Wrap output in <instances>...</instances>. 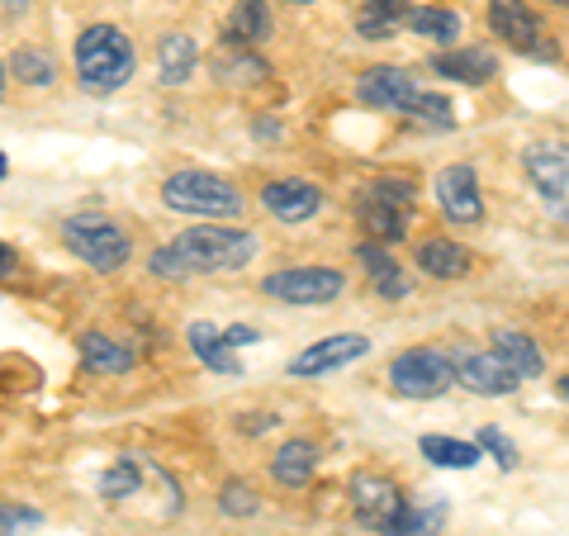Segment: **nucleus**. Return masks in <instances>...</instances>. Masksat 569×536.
<instances>
[{
    "label": "nucleus",
    "instance_id": "19",
    "mask_svg": "<svg viewBox=\"0 0 569 536\" xmlns=\"http://www.w3.org/2000/svg\"><path fill=\"white\" fill-rule=\"evenodd\" d=\"M418 266H422V276L460 280V276L470 271V252L460 242H451V238H432V242L418 247Z\"/></svg>",
    "mask_w": 569,
    "mask_h": 536
},
{
    "label": "nucleus",
    "instance_id": "18",
    "mask_svg": "<svg viewBox=\"0 0 569 536\" xmlns=\"http://www.w3.org/2000/svg\"><path fill=\"white\" fill-rule=\"evenodd\" d=\"M313 466H318V446L305 441V437H295V441H284L276 451L271 475L280 479V485H290V489H305L313 479Z\"/></svg>",
    "mask_w": 569,
    "mask_h": 536
},
{
    "label": "nucleus",
    "instance_id": "14",
    "mask_svg": "<svg viewBox=\"0 0 569 536\" xmlns=\"http://www.w3.org/2000/svg\"><path fill=\"white\" fill-rule=\"evenodd\" d=\"M261 205L271 209V219H280V224H305L318 214V205H323V190L313 181H271L261 190Z\"/></svg>",
    "mask_w": 569,
    "mask_h": 536
},
{
    "label": "nucleus",
    "instance_id": "23",
    "mask_svg": "<svg viewBox=\"0 0 569 536\" xmlns=\"http://www.w3.org/2000/svg\"><path fill=\"white\" fill-rule=\"evenodd\" d=\"M228 39L242 48L271 39V10H266V0H238L233 14H228Z\"/></svg>",
    "mask_w": 569,
    "mask_h": 536
},
{
    "label": "nucleus",
    "instance_id": "37",
    "mask_svg": "<svg viewBox=\"0 0 569 536\" xmlns=\"http://www.w3.org/2000/svg\"><path fill=\"white\" fill-rule=\"evenodd\" d=\"M223 343H228V347H247V343H257V328H228Z\"/></svg>",
    "mask_w": 569,
    "mask_h": 536
},
{
    "label": "nucleus",
    "instance_id": "20",
    "mask_svg": "<svg viewBox=\"0 0 569 536\" xmlns=\"http://www.w3.org/2000/svg\"><path fill=\"white\" fill-rule=\"evenodd\" d=\"M194 62H200V48H194L190 33H167L162 48H157V71H162L167 86H186L194 77Z\"/></svg>",
    "mask_w": 569,
    "mask_h": 536
},
{
    "label": "nucleus",
    "instance_id": "22",
    "mask_svg": "<svg viewBox=\"0 0 569 536\" xmlns=\"http://www.w3.org/2000/svg\"><path fill=\"white\" fill-rule=\"evenodd\" d=\"M493 351L503 356V361L518 370V380H537V375L546 370V361H541V347L531 343L527 332H493Z\"/></svg>",
    "mask_w": 569,
    "mask_h": 536
},
{
    "label": "nucleus",
    "instance_id": "6",
    "mask_svg": "<svg viewBox=\"0 0 569 536\" xmlns=\"http://www.w3.org/2000/svg\"><path fill=\"white\" fill-rule=\"evenodd\" d=\"M389 385H395L403 399H441L456 385L451 356L437 347H408L389 361Z\"/></svg>",
    "mask_w": 569,
    "mask_h": 536
},
{
    "label": "nucleus",
    "instance_id": "11",
    "mask_svg": "<svg viewBox=\"0 0 569 536\" xmlns=\"http://www.w3.org/2000/svg\"><path fill=\"white\" fill-rule=\"evenodd\" d=\"M366 351H370V337L337 332V337H323V343H313V347L299 351L290 361V375H299V380H318V375H328V370H342L351 361H361Z\"/></svg>",
    "mask_w": 569,
    "mask_h": 536
},
{
    "label": "nucleus",
    "instance_id": "16",
    "mask_svg": "<svg viewBox=\"0 0 569 536\" xmlns=\"http://www.w3.org/2000/svg\"><path fill=\"white\" fill-rule=\"evenodd\" d=\"M432 71L437 77H451V81H466V86H485V81H493L498 62L489 48H456V52L432 58Z\"/></svg>",
    "mask_w": 569,
    "mask_h": 536
},
{
    "label": "nucleus",
    "instance_id": "40",
    "mask_svg": "<svg viewBox=\"0 0 569 536\" xmlns=\"http://www.w3.org/2000/svg\"><path fill=\"white\" fill-rule=\"evenodd\" d=\"M560 395H565V399H569V375H565V380H560Z\"/></svg>",
    "mask_w": 569,
    "mask_h": 536
},
{
    "label": "nucleus",
    "instance_id": "9",
    "mask_svg": "<svg viewBox=\"0 0 569 536\" xmlns=\"http://www.w3.org/2000/svg\"><path fill=\"white\" fill-rule=\"evenodd\" d=\"M451 370H456V385H466V389H475V395H485V399H503V395H512V389L522 385L518 370H512L493 347L451 356Z\"/></svg>",
    "mask_w": 569,
    "mask_h": 536
},
{
    "label": "nucleus",
    "instance_id": "35",
    "mask_svg": "<svg viewBox=\"0 0 569 536\" xmlns=\"http://www.w3.org/2000/svg\"><path fill=\"white\" fill-rule=\"evenodd\" d=\"M152 276H162V280H167V276H171V280H181V276H190V271H186V261L176 257L171 247H157V252H152Z\"/></svg>",
    "mask_w": 569,
    "mask_h": 536
},
{
    "label": "nucleus",
    "instance_id": "5",
    "mask_svg": "<svg viewBox=\"0 0 569 536\" xmlns=\"http://www.w3.org/2000/svg\"><path fill=\"white\" fill-rule=\"evenodd\" d=\"M62 242H67L71 257L96 266V271H119V266L129 261V252H133V242L123 238V228L114 219H91V214L67 219L62 224Z\"/></svg>",
    "mask_w": 569,
    "mask_h": 536
},
{
    "label": "nucleus",
    "instance_id": "32",
    "mask_svg": "<svg viewBox=\"0 0 569 536\" xmlns=\"http://www.w3.org/2000/svg\"><path fill=\"white\" fill-rule=\"evenodd\" d=\"M408 115L422 119V123H437V129H451V123H456V119H451V100H447V96H432V91H422Z\"/></svg>",
    "mask_w": 569,
    "mask_h": 536
},
{
    "label": "nucleus",
    "instance_id": "1",
    "mask_svg": "<svg viewBox=\"0 0 569 536\" xmlns=\"http://www.w3.org/2000/svg\"><path fill=\"white\" fill-rule=\"evenodd\" d=\"M133 43L123 39L114 24H96L77 39V71L86 91H119L123 81L133 77Z\"/></svg>",
    "mask_w": 569,
    "mask_h": 536
},
{
    "label": "nucleus",
    "instance_id": "28",
    "mask_svg": "<svg viewBox=\"0 0 569 536\" xmlns=\"http://www.w3.org/2000/svg\"><path fill=\"white\" fill-rule=\"evenodd\" d=\"M441 523H447V508H441V504H432V508H413V504H408L389 536H432Z\"/></svg>",
    "mask_w": 569,
    "mask_h": 536
},
{
    "label": "nucleus",
    "instance_id": "30",
    "mask_svg": "<svg viewBox=\"0 0 569 536\" xmlns=\"http://www.w3.org/2000/svg\"><path fill=\"white\" fill-rule=\"evenodd\" d=\"M100 494H104V498H114V504H119V498H129V494H138V466H133V456L104 470Z\"/></svg>",
    "mask_w": 569,
    "mask_h": 536
},
{
    "label": "nucleus",
    "instance_id": "41",
    "mask_svg": "<svg viewBox=\"0 0 569 536\" xmlns=\"http://www.w3.org/2000/svg\"><path fill=\"white\" fill-rule=\"evenodd\" d=\"M0 96H6V71H0Z\"/></svg>",
    "mask_w": 569,
    "mask_h": 536
},
{
    "label": "nucleus",
    "instance_id": "2",
    "mask_svg": "<svg viewBox=\"0 0 569 536\" xmlns=\"http://www.w3.org/2000/svg\"><path fill=\"white\" fill-rule=\"evenodd\" d=\"M171 252L186 261V271H242L257 257V238L242 228H186Z\"/></svg>",
    "mask_w": 569,
    "mask_h": 536
},
{
    "label": "nucleus",
    "instance_id": "36",
    "mask_svg": "<svg viewBox=\"0 0 569 536\" xmlns=\"http://www.w3.org/2000/svg\"><path fill=\"white\" fill-rule=\"evenodd\" d=\"M223 71L233 81H261L266 77V62L261 58H233V62H223Z\"/></svg>",
    "mask_w": 569,
    "mask_h": 536
},
{
    "label": "nucleus",
    "instance_id": "34",
    "mask_svg": "<svg viewBox=\"0 0 569 536\" xmlns=\"http://www.w3.org/2000/svg\"><path fill=\"white\" fill-rule=\"evenodd\" d=\"M39 523H43V513H33V508H14V504L0 508V536H20V532L39 527Z\"/></svg>",
    "mask_w": 569,
    "mask_h": 536
},
{
    "label": "nucleus",
    "instance_id": "39",
    "mask_svg": "<svg viewBox=\"0 0 569 536\" xmlns=\"http://www.w3.org/2000/svg\"><path fill=\"white\" fill-rule=\"evenodd\" d=\"M6 171H10V162H6V152H0V181H6Z\"/></svg>",
    "mask_w": 569,
    "mask_h": 536
},
{
    "label": "nucleus",
    "instance_id": "13",
    "mask_svg": "<svg viewBox=\"0 0 569 536\" xmlns=\"http://www.w3.org/2000/svg\"><path fill=\"white\" fill-rule=\"evenodd\" d=\"M489 24L498 39H508L512 48H522V52H537V58H556V43H537L541 39V24H537V14H531L522 0H489Z\"/></svg>",
    "mask_w": 569,
    "mask_h": 536
},
{
    "label": "nucleus",
    "instance_id": "15",
    "mask_svg": "<svg viewBox=\"0 0 569 536\" xmlns=\"http://www.w3.org/2000/svg\"><path fill=\"white\" fill-rule=\"evenodd\" d=\"M522 167H527L531 186H537L546 200H560V195L569 190V152H560V148H527Z\"/></svg>",
    "mask_w": 569,
    "mask_h": 536
},
{
    "label": "nucleus",
    "instance_id": "31",
    "mask_svg": "<svg viewBox=\"0 0 569 536\" xmlns=\"http://www.w3.org/2000/svg\"><path fill=\"white\" fill-rule=\"evenodd\" d=\"M219 508H223L228 517H252V513L261 508V498L252 494V485H242V479H228L223 494H219Z\"/></svg>",
    "mask_w": 569,
    "mask_h": 536
},
{
    "label": "nucleus",
    "instance_id": "42",
    "mask_svg": "<svg viewBox=\"0 0 569 536\" xmlns=\"http://www.w3.org/2000/svg\"><path fill=\"white\" fill-rule=\"evenodd\" d=\"M290 6H313V0H290Z\"/></svg>",
    "mask_w": 569,
    "mask_h": 536
},
{
    "label": "nucleus",
    "instance_id": "27",
    "mask_svg": "<svg viewBox=\"0 0 569 536\" xmlns=\"http://www.w3.org/2000/svg\"><path fill=\"white\" fill-rule=\"evenodd\" d=\"M408 29L418 39H432V43H456L460 39V14L456 10H437V6H422L408 14Z\"/></svg>",
    "mask_w": 569,
    "mask_h": 536
},
{
    "label": "nucleus",
    "instance_id": "12",
    "mask_svg": "<svg viewBox=\"0 0 569 536\" xmlns=\"http://www.w3.org/2000/svg\"><path fill=\"white\" fill-rule=\"evenodd\" d=\"M437 200L447 209L451 224H479L485 219V195H479V176L475 167H447L437 176Z\"/></svg>",
    "mask_w": 569,
    "mask_h": 536
},
{
    "label": "nucleus",
    "instance_id": "29",
    "mask_svg": "<svg viewBox=\"0 0 569 536\" xmlns=\"http://www.w3.org/2000/svg\"><path fill=\"white\" fill-rule=\"evenodd\" d=\"M14 77H20V81H29V86H48L52 77H58V67H52V58H48V52H39V48H20V52H14Z\"/></svg>",
    "mask_w": 569,
    "mask_h": 536
},
{
    "label": "nucleus",
    "instance_id": "21",
    "mask_svg": "<svg viewBox=\"0 0 569 536\" xmlns=\"http://www.w3.org/2000/svg\"><path fill=\"white\" fill-rule=\"evenodd\" d=\"M356 257H361V266L370 271V280H376V290L385 299H403L408 295V276L399 271V261L389 257L380 242H361V247H356Z\"/></svg>",
    "mask_w": 569,
    "mask_h": 536
},
{
    "label": "nucleus",
    "instance_id": "17",
    "mask_svg": "<svg viewBox=\"0 0 569 536\" xmlns=\"http://www.w3.org/2000/svg\"><path fill=\"white\" fill-rule=\"evenodd\" d=\"M77 347H81V361L91 370H100V375H123V370H133V361H138L133 347H123V343H114V337H104V332H81Z\"/></svg>",
    "mask_w": 569,
    "mask_h": 536
},
{
    "label": "nucleus",
    "instance_id": "3",
    "mask_svg": "<svg viewBox=\"0 0 569 536\" xmlns=\"http://www.w3.org/2000/svg\"><path fill=\"white\" fill-rule=\"evenodd\" d=\"M162 200L176 214H194V219H228V214L242 209V195L223 181V176L209 171H176L167 176Z\"/></svg>",
    "mask_w": 569,
    "mask_h": 536
},
{
    "label": "nucleus",
    "instance_id": "25",
    "mask_svg": "<svg viewBox=\"0 0 569 536\" xmlns=\"http://www.w3.org/2000/svg\"><path fill=\"white\" fill-rule=\"evenodd\" d=\"M418 446H422V456L441 470H470V466H479V456H485L475 441H456V437H422Z\"/></svg>",
    "mask_w": 569,
    "mask_h": 536
},
{
    "label": "nucleus",
    "instance_id": "33",
    "mask_svg": "<svg viewBox=\"0 0 569 536\" xmlns=\"http://www.w3.org/2000/svg\"><path fill=\"white\" fill-rule=\"evenodd\" d=\"M475 446H479V451H489V456H493V460H498V466H503V470H512V466H518V446H512L503 433H498V427H485V433L475 437Z\"/></svg>",
    "mask_w": 569,
    "mask_h": 536
},
{
    "label": "nucleus",
    "instance_id": "10",
    "mask_svg": "<svg viewBox=\"0 0 569 536\" xmlns=\"http://www.w3.org/2000/svg\"><path fill=\"white\" fill-rule=\"evenodd\" d=\"M356 96L370 110H395V115H408L413 110V100L422 96L418 77H408L403 67H370L361 71V81H356Z\"/></svg>",
    "mask_w": 569,
    "mask_h": 536
},
{
    "label": "nucleus",
    "instance_id": "7",
    "mask_svg": "<svg viewBox=\"0 0 569 536\" xmlns=\"http://www.w3.org/2000/svg\"><path fill=\"white\" fill-rule=\"evenodd\" d=\"M342 271H328V266H290V271L266 276V295L299 304V309H313V304H328L342 295Z\"/></svg>",
    "mask_w": 569,
    "mask_h": 536
},
{
    "label": "nucleus",
    "instance_id": "4",
    "mask_svg": "<svg viewBox=\"0 0 569 536\" xmlns=\"http://www.w3.org/2000/svg\"><path fill=\"white\" fill-rule=\"evenodd\" d=\"M413 186L408 181H395V176H385V181H370L361 190V200H356V219L376 242H399L408 234V209H413Z\"/></svg>",
    "mask_w": 569,
    "mask_h": 536
},
{
    "label": "nucleus",
    "instance_id": "26",
    "mask_svg": "<svg viewBox=\"0 0 569 536\" xmlns=\"http://www.w3.org/2000/svg\"><path fill=\"white\" fill-rule=\"evenodd\" d=\"M403 10H408V0H366L361 20H356V33H361V39H389V33L399 29Z\"/></svg>",
    "mask_w": 569,
    "mask_h": 536
},
{
    "label": "nucleus",
    "instance_id": "8",
    "mask_svg": "<svg viewBox=\"0 0 569 536\" xmlns=\"http://www.w3.org/2000/svg\"><path fill=\"white\" fill-rule=\"evenodd\" d=\"M351 504H356V517H361L370 532L389 536V532H395V523L403 517L408 498H403V489L395 485V479H385V475H356Z\"/></svg>",
    "mask_w": 569,
    "mask_h": 536
},
{
    "label": "nucleus",
    "instance_id": "38",
    "mask_svg": "<svg viewBox=\"0 0 569 536\" xmlns=\"http://www.w3.org/2000/svg\"><path fill=\"white\" fill-rule=\"evenodd\" d=\"M14 266H20V257H14V252H10V247H6V242H0V276H10V271H14Z\"/></svg>",
    "mask_w": 569,
    "mask_h": 536
},
{
    "label": "nucleus",
    "instance_id": "24",
    "mask_svg": "<svg viewBox=\"0 0 569 536\" xmlns=\"http://www.w3.org/2000/svg\"><path fill=\"white\" fill-rule=\"evenodd\" d=\"M190 351L200 356L209 370H223V375H238V361H233V347L223 343V332L213 324H190Z\"/></svg>",
    "mask_w": 569,
    "mask_h": 536
}]
</instances>
